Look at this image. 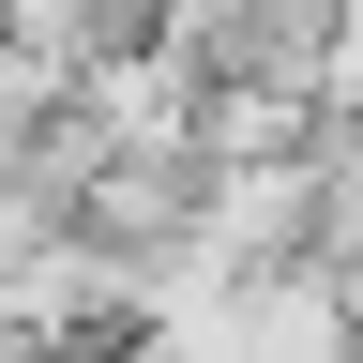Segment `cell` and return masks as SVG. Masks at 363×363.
I'll list each match as a JSON object with an SVG mask.
<instances>
[{
	"label": "cell",
	"instance_id": "8992f818",
	"mask_svg": "<svg viewBox=\"0 0 363 363\" xmlns=\"http://www.w3.org/2000/svg\"><path fill=\"white\" fill-rule=\"evenodd\" d=\"M45 106H61V76H45L30 45H0V167L30 152V121H45Z\"/></svg>",
	"mask_w": 363,
	"mask_h": 363
},
{
	"label": "cell",
	"instance_id": "52a82bcc",
	"mask_svg": "<svg viewBox=\"0 0 363 363\" xmlns=\"http://www.w3.org/2000/svg\"><path fill=\"white\" fill-rule=\"evenodd\" d=\"M348 363H363V272H348Z\"/></svg>",
	"mask_w": 363,
	"mask_h": 363
},
{
	"label": "cell",
	"instance_id": "ba28073f",
	"mask_svg": "<svg viewBox=\"0 0 363 363\" xmlns=\"http://www.w3.org/2000/svg\"><path fill=\"white\" fill-rule=\"evenodd\" d=\"M348 152H363V136H348Z\"/></svg>",
	"mask_w": 363,
	"mask_h": 363
},
{
	"label": "cell",
	"instance_id": "3957f363",
	"mask_svg": "<svg viewBox=\"0 0 363 363\" xmlns=\"http://www.w3.org/2000/svg\"><path fill=\"white\" fill-rule=\"evenodd\" d=\"M212 363H348V272H333V257H272V272H227Z\"/></svg>",
	"mask_w": 363,
	"mask_h": 363
},
{
	"label": "cell",
	"instance_id": "5b68a950",
	"mask_svg": "<svg viewBox=\"0 0 363 363\" xmlns=\"http://www.w3.org/2000/svg\"><path fill=\"white\" fill-rule=\"evenodd\" d=\"M167 0H0V45H30L45 76H76V61H121V45H152Z\"/></svg>",
	"mask_w": 363,
	"mask_h": 363
},
{
	"label": "cell",
	"instance_id": "277c9868",
	"mask_svg": "<svg viewBox=\"0 0 363 363\" xmlns=\"http://www.w3.org/2000/svg\"><path fill=\"white\" fill-rule=\"evenodd\" d=\"M197 167H272V152H318V91L288 76H197V121H182Z\"/></svg>",
	"mask_w": 363,
	"mask_h": 363
},
{
	"label": "cell",
	"instance_id": "6da1fadb",
	"mask_svg": "<svg viewBox=\"0 0 363 363\" xmlns=\"http://www.w3.org/2000/svg\"><path fill=\"white\" fill-rule=\"evenodd\" d=\"M152 45H167L182 76H288V91H318L333 0H167Z\"/></svg>",
	"mask_w": 363,
	"mask_h": 363
},
{
	"label": "cell",
	"instance_id": "7a4b0ae2",
	"mask_svg": "<svg viewBox=\"0 0 363 363\" xmlns=\"http://www.w3.org/2000/svg\"><path fill=\"white\" fill-rule=\"evenodd\" d=\"M61 121H76V136H91L106 167H197V152H182V121H197V76H182L167 45L76 61V76H61Z\"/></svg>",
	"mask_w": 363,
	"mask_h": 363
}]
</instances>
